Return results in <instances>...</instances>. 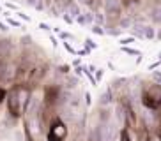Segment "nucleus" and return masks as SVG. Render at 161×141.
I'll return each mask as SVG.
<instances>
[{"label": "nucleus", "mask_w": 161, "mask_h": 141, "mask_svg": "<svg viewBox=\"0 0 161 141\" xmlns=\"http://www.w3.org/2000/svg\"><path fill=\"white\" fill-rule=\"evenodd\" d=\"M140 99H142V104L147 109H158L161 106V85H147L142 88V94H140Z\"/></svg>", "instance_id": "obj_1"}, {"label": "nucleus", "mask_w": 161, "mask_h": 141, "mask_svg": "<svg viewBox=\"0 0 161 141\" xmlns=\"http://www.w3.org/2000/svg\"><path fill=\"white\" fill-rule=\"evenodd\" d=\"M117 132V125L112 122H99L94 129V141H115Z\"/></svg>", "instance_id": "obj_2"}, {"label": "nucleus", "mask_w": 161, "mask_h": 141, "mask_svg": "<svg viewBox=\"0 0 161 141\" xmlns=\"http://www.w3.org/2000/svg\"><path fill=\"white\" fill-rule=\"evenodd\" d=\"M120 11H122L120 0H104V13L108 16L117 18V16H120Z\"/></svg>", "instance_id": "obj_3"}, {"label": "nucleus", "mask_w": 161, "mask_h": 141, "mask_svg": "<svg viewBox=\"0 0 161 141\" xmlns=\"http://www.w3.org/2000/svg\"><path fill=\"white\" fill-rule=\"evenodd\" d=\"M114 102V94H112V88H106L103 94L99 95V106L101 108H106Z\"/></svg>", "instance_id": "obj_4"}, {"label": "nucleus", "mask_w": 161, "mask_h": 141, "mask_svg": "<svg viewBox=\"0 0 161 141\" xmlns=\"http://www.w3.org/2000/svg\"><path fill=\"white\" fill-rule=\"evenodd\" d=\"M76 21H78L80 25H83V27H85V25H92V23H94V13H90V11L81 13L80 16L76 18Z\"/></svg>", "instance_id": "obj_5"}, {"label": "nucleus", "mask_w": 161, "mask_h": 141, "mask_svg": "<svg viewBox=\"0 0 161 141\" xmlns=\"http://www.w3.org/2000/svg\"><path fill=\"white\" fill-rule=\"evenodd\" d=\"M66 14H69L73 19H76V18H78V16L81 14L80 5L76 4V2H69V4H67V13H66Z\"/></svg>", "instance_id": "obj_6"}, {"label": "nucleus", "mask_w": 161, "mask_h": 141, "mask_svg": "<svg viewBox=\"0 0 161 141\" xmlns=\"http://www.w3.org/2000/svg\"><path fill=\"white\" fill-rule=\"evenodd\" d=\"M11 55V41H0V58H7Z\"/></svg>", "instance_id": "obj_7"}, {"label": "nucleus", "mask_w": 161, "mask_h": 141, "mask_svg": "<svg viewBox=\"0 0 161 141\" xmlns=\"http://www.w3.org/2000/svg\"><path fill=\"white\" fill-rule=\"evenodd\" d=\"M149 18L154 23H161V7H152L151 13H149Z\"/></svg>", "instance_id": "obj_8"}, {"label": "nucleus", "mask_w": 161, "mask_h": 141, "mask_svg": "<svg viewBox=\"0 0 161 141\" xmlns=\"http://www.w3.org/2000/svg\"><path fill=\"white\" fill-rule=\"evenodd\" d=\"M143 30H145V25H140V23H135L131 27V32L136 35V37H142L143 39Z\"/></svg>", "instance_id": "obj_9"}, {"label": "nucleus", "mask_w": 161, "mask_h": 141, "mask_svg": "<svg viewBox=\"0 0 161 141\" xmlns=\"http://www.w3.org/2000/svg\"><path fill=\"white\" fill-rule=\"evenodd\" d=\"M143 37H145V39H154V37H156V30H154V27H151V25H145Z\"/></svg>", "instance_id": "obj_10"}, {"label": "nucleus", "mask_w": 161, "mask_h": 141, "mask_svg": "<svg viewBox=\"0 0 161 141\" xmlns=\"http://www.w3.org/2000/svg\"><path fill=\"white\" fill-rule=\"evenodd\" d=\"M119 27L120 28H131L133 27V19L131 18H122L119 21Z\"/></svg>", "instance_id": "obj_11"}, {"label": "nucleus", "mask_w": 161, "mask_h": 141, "mask_svg": "<svg viewBox=\"0 0 161 141\" xmlns=\"http://www.w3.org/2000/svg\"><path fill=\"white\" fill-rule=\"evenodd\" d=\"M122 51L128 53V55H135V56H140V55H142V53H140V50H135V48H129V46L122 48Z\"/></svg>", "instance_id": "obj_12"}, {"label": "nucleus", "mask_w": 161, "mask_h": 141, "mask_svg": "<svg viewBox=\"0 0 161 141\" xmlns=\"http://www.w3.org/2000/svg\"><path fill=\"white\" fill-rule=\"evenodd\" d=\"M90 30H92L94 34H97V35H104V34H106V30H104L101 25H92V28H90Z\"/></svg>", "instance_id": "obj_13"}, {"label": "nucleus", "mask_w": 161, "mask_h": 141, "mask_svg": "<svg viewBox=\"0 0 161 141\" xmlns=\"http://www.w3.org/2000/svg\"><path fill=\"white\" fill-rule=\"evenodd\" d=\"M152 81L156 85H161V70H152Z\"/></svg>", "instance_id": "obj_14"}, {"label": "nucleus", "mask_w": 161, "mask_h": 141, "mask_svg": "<svg viewBox=\"0 0 161 141\" xmlns=\"http://www.w3.org/2000/svg\"><path fill=\"white\" fill-rule=\"evenodd\" d=\"M147 141H161V134H158V132H151V134L147 136Z\"/></svg>", "instance_id": "obj_15"}, {"label": "nucleus", "mask_w": 161, "mask_h": 141, "mask_svg": "<svg viewBox=\"0 0 161 141\" xmlns=\"http://www.w3.org/2000/svg\"><path fill=\"white\" fill-rule=\"evenodd\" d=\"M94 21L103 27V25H104V16H103V14H94Z\"/></svg>", "instance_id": "obj_16"}, {"label": "nucleus", "mask_w": 161, "mask_h": 141, "mask_svg": "<svg viewBox=\"0 0 161 141\" xmlns=\"http://www.w3.org/2000/svg\"><path fill=\"white\" fill-rule=\"evenodd\" d=\"M7 25H11V27H16V28H21V27H23L19 21H16V19H13V18H7Z\"/></svg>", "instance_id": "obj_17"}, {"label": "nucleus", "mask_w": 161, "mask_h": 141, "mask_svg": "<svg viewBox=\"0 0 161 141\" xmlns=\"http://www.w3.org/2000/svg\"><path fill=\"white\" fill-rule=\"evenodd\" d=\"M85 48H89V50H96V48H97V44H96L92 39H85Z\"/></svg>", "instance_id": "obj_18"}, {"label": "nucleus", "mask_w": 161, "mask_h": 141, "mask_svg": "<svg viewBox=\"0 0 161 141\" xmlns=\"http://www.w3.org/2000/svg\"><path fill=\"white\" fill-rule=\"evenodd\" d=\"M133 41H135L133 37H126V39H122V41H120V46H122V48H126V46H129V44H131Z\"/></svg>", "instance_id": "obj_19"}, {"label": "nucleus", "mask_w": 161, "mask_h": 141, "mask_svg": "<svg viewBox=\"0 0 161 141\" xmlns=\"http://www.w3.org/2000/svg\"><path fill=\"white\" fill-rule=\"evenodd\" d=\"M64 48H66L67 51L71 53V55H76V50H75V48L71 46V44H69V42H66V41H64Z\"/></svg>", "instance_id": "obj_20"}, {"label": "nucleus", "mask_w": 161, "mask_h": 141, "mask_svg": "<svg viewBox=\"0 0 161 141\" xmlns=\"http://www.w3.org/2000/svg\"><path fill=\"white\" fill-rule=\"evenodd\" d=\"M62 19H64V21H66V23H69V25H73V21H75V19L71 18V16H69V14H62Z\"/></svg>", "instance_id": "obj_21"}, {"label": "nucleus", "mask_w": 161, "mask_h": 141, "mask_svg": "<svg viewBox=\"0 0 161 141\" xmlns=\"http://www.w3.org/2000/svg\"><path fill=\"white\" fill-rule=\"evenodd\" d=\"M83 102H85L87 106H90V102H92V99H90V94H89V92H85V94H83Z\"/></svg>", "instance_id": "obj_22"}, {"label": "nucleus", "mask_w": 161, "mask_h": 141, "mask_svg": "<svg viewBox=\"0 0 161 141\" xmlns=\"http://www.w3.org/2000/svg\"><path fill=\"white\" fill-rule=\"evenodd\" d=\"M39 28H41V30H44V32H50V30H52V27H50V25H46V23H39Z\"/></svg>", "instance_id": "obj_23"}, {"label": "nucleus", "mask_w": 161, "mask_h": 141, "mask_svg": "<svg viewBox=\"0 0 161 141\" xmlns=\"http://www.w3.org/2000/svg\"><path fill=\"white\" fill-rule=\"evenodd\" d=\"M119 141H131V138L128 136V132H122V134H120V138H119Z\"/></svg>", "instance_id": "obj_24"}, {"label": "nucleus", "mask_w": 161, "mask_h": 141, "mask_svg": "<svg viewBox=\"0 0 161 141\" xmlns=\"http://www.w3.org/2000/svg\"><path fill=\"white\" fill-rule=\"evenodd\" d=\"M16 16H19V18L23 19V21H30V18L27 16V14H23V13H16Z\"/></svg>", "instance_id": "obj_25"}, {"label": "nucleus", "mask_w": 161, "mask_h": 141, "mask_svg": "<svg viewBox=\"0 0 161 141\" xmlns=\"http://www.w3.org/2000/svg\"><path fill=\"white\" fill-rule=\"evenodd\" d=\"M58 35H60L62 39H71V34H67V32H62V30H60V34H58Z\"/></svg>", "instance_id": "obj_26"}, {"label": "nucleus", "mask_w": 161, "mask_h": 141, "mask_svg": "<svg viewBox=\"0 0 161 141\" xmlns=\"http://www.w3.org/2000/svg\"><path fill=\"white\" fill-rule=\"evenodd\" d=\"M108 34H112V35H120V28H117V30H108Z\"/></svg>", "instance_id": "obj_27"}, {"label": "nucleus", "mask_w": 161, "mask_h": 141, "mask_svg": "<svg viewBox=\"0 0 161 141\" xmlns=\"http://www.w3.org/2000/svg\"><path fill=\"white\" fill-rule=\"evenodd\" d=\"M37 2H39V0H27V5H32V7H36V5H37Z\"/></svg>", "instance_id": "obj_28"}, {"label": "nucleus", "mask_w": 161, "mask_h": 141, "mask_svg": "<svg viewBox=\"0 0 161 141\" xmlns=\"http://www.w3.org/2000/svg\"><path fill=\"white\" fill-rule=\"evenodd\" d=\"M50 39H52V44H53V48H57V46H58V42H57V39H55V35H50Z\"/></svg>", "instance_id": "obj_29"}, {"label": "nucleus", "mask_w": 161, "mask_h": 141, "mask_svg": "<svg viewBox=\"0 0 161 141\" xmlns=\"http://www.w3.org/2000/svg\"><path fill=\"white\" fill-rule=\"evenodd\" d=\"M0 30H4V32L7 30V25H5L4 21H0Z\"/></svg>", "instance_id": "obj_30"}, {"label": "nucleus", "mask_w": 161, "mask_h": 141, "mask_svg": "<svg viewBox=\"0 0 161 141\" xmlns=\"http://www.w3.org/2000/svg\"><path fill=\"white\" fill-rule=\"evenodd\" d=\"M21 41H23L25 44H29V42H32V39H30V37H23V39H21Z\"/></svg>", "instance_id": "obj_31"}, {"label": "nucleus", "mask_w": 161, "mask_h": 141, "mask_svg": "<svg viewBox=\"0 0 161 141\" xmlns=\"http://www.w3.org/2000/svg\"><path fill=\"white\" fill-rule=\"evenodd\" d=\"M156 37H158V41H161V28H158V34H156Z\"/></svg>", "instance_id": "obj_32"}, {"label": "nucleus", "mask_w": 161, "mask_h": 141, "mask_svg": "<svg viewBox=\"0 0 161 141\" xmlns=\"http://www.w3.org/2000/svg\"><path fill=\"white\" fill-rule=\"evenodd\" d=\"M5 7H9V9H16L14 4H5Z\"/></svg>", "instance_id": "obj_33"}, {"label": "nucleus", "mask_w": 161, "mask_h": 141, "mask_svg": "<svg viewBox=\"0 0 161 141\" xmlns=\"http://www.w3.org/2000/svg\"><path fill=\"white\" fill-rule=\"evenodd\" d=\"M4 97H5V94H4V92H2V90H0V102L4 101Z\"/></svg>", "instance_id": "obj_34"}, {"label": "nucleus", "mask_w": 161, "mask_h": 141, "mask_svg": "<svg viewBox=\"0 0 161 141\" xmlns=\"http://www.w3.org/2000/svg\"><path fill=\"white\" fill-rule=\"evenodd\" d=\"M158 56H159V58H158V62H161V51H159V55H158Z\"/></svg>", "instance_id": "obj_35"}, {"label": "nucleus", "mask_w": 161, "mask_h": 141, "mask_svg": "<svg viewBox=\"0 0 161 141\" xmlns=\"http://www.w3.org/2000/svg\"><path fill=\"white\" fill-rule=\"evenodd\" d=\"M159 134H161V123H159Z\"/></svg>", "instance_id": "obj_36"}, {"label": "nucleus", "mask_w": 161, "mask_h": 141, "mask_svg": "<svg viewBox=\"0 0 161 141\" xmlns=\"http://www.w3.org/2000/svg\"><path fill=\"white\" fill-rule=\"evenodd\" d=\"M0 11H2V7H0Z\"/></svg>", "instance_id": "obj_37"}]
</instances>
